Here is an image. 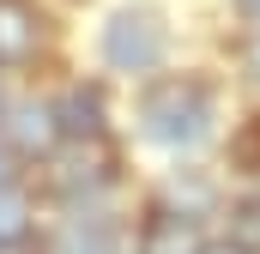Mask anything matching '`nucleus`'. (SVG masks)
<instances>
[{
  "mask_svg": "<svg viewBox=\"0 0 260 254\" xmlns=\"http://www.w3.org/2000/svg\"><path fill=\"white\" fill-rule=\"evenodd\" d=\"M139 121H145V139L164 145V151H194L200 139L218 121V97L212 85L194 79V73H170L157 79L145 97H139Z\"/></svg>",
  "mask_w": 260,
  "mask_h": 254,
  "instance_id": "f257e3e1",
  "label": "nucleus"
},
{
  "mask_svg": "<svg viewBox=\"0 0 260 254\" xmlns=\"http://www.w3.org/2000/svg\"><path fill=\"white\" fill-rule=\"evenodd\" d=\"M164 49H170V30H164V18L151 6L109 12V24H103V61L115 73H151L164 61Z\"/></svg>",
  "mask_w": 260,
  "mask_h": 254,
  "instance_id": "f03ea898",
  "label": "nucleus"
},
{
  "mask_svg": "<svg viewBox=\"0 0 260 254\" xmlns=\"http://www.w3.org/2000/svg\"><path fill=\"white\" fill-rule=\"evenodd\" d=\"M61 109L55 103H18V109H6V145L12 151H24V157H49V151H61Z\"/></svg>",
  "mask_w": 260,
  "mask_h": 254,
  "instance_id": "7ed1b4c3",
  "label": "nucleus"
},
{
  "mask_svg": "<svg viewBox=\"0 0 260 254\" xmlns=\"http://www.w3.org/2000/svg\"><path fill=\"white\" fill-rule=\"evenodd\" d=\"M139 254H212V242H206V224L200 218H182V212L157 206L139 224Z\"/></svg>",
  "mask_w": 260,
  "mask_h": 254,
  "instance_id": "20e7f679",
  "label": "nucleus"
},
{
  "mask_svg": "<svg viewBox=\"0 0 260 254\" xmlns=\"http://www.w3.org/2000/svg\"><path fill=\"white\" fill-rule=\"evenodd\" d=\"M43 49V12L30 0H0V67H24Z\"/></svg>",
  "mask_w": 260,
  "mask_h": 254,
  "instance_id": "39448f33",
  "label": "nucleus"
},
{
  "mask_svg": "<svg viewBox=\"0 0 260 254\" xmlns=\"http://www.w3.org/2000/svg\"><path fill=\"white\" fill-rule=\"evenodd\" d=\"M224 248L230 254H260V194L230 200V212H224Z\"/></svg>",
  "mask_w": 260,
  "mask_h": 254,
  "instance_id": "423d86ee",
  "label": "nucleus"
},
{
  "mask_svg": "<svg viewBox=\"0 0 260 254\" xmlns=\"http://www.w3.org/2000/svg\"><path fill=\"white\" fill-rule=\"evenodd\" d=\"M61 109V133L67 139H103V103H97V91H73Z\"/></svg>",
  "mask_w": 260,
  "mask_h": 254,
  "instance_id": "0eeeda50",
  "label": "nucleus"
},
{
  "mask_svg": "<svg viewBox=\"0 0 260 254\" xmlns=\"http://www.w3.org/2000/svg\"><path fill=\"white\" fill-rule=\"evenodd\" d=\"M49 254H115V242H109V230L97 218H73L61 236L49 242Z\"/></svg>",
  "mask_w": 260,
  "mask_h": 254,
  "instance_id": "6e6552de",
  "label": "nucleus"
},
{
  "mask_svg": "<svg viewBox=\"0 0 260 254\" xmlns=\"http://www.w3.org/2000/svg\"><path fill=\"white\" fill-rule=\"evenodd\" d=\"M30 236V200L24 188H0V248H18Z\"/></svg>",
  "mask_w": 260,
  "mask_h": 254,
  "instance_id": "1a4fd4ad",
  "label": "nucleus"
},
{
  "mask_svg": "<svg viewBox=\"0 0 260 254\" xmlns=\"http://www.w3.org/2000/svg\"><path fill=\"white\" fill-rule=\"evenodd\" d=\"M242 67L260 79V30H248V43H242Z\"/></svg>",
  "mask_w": 260,
  "mask_h": 254,
  "instance_id": "9d476101",
  "label": "nucleus"
},
{
  "mask_svg": "<svg viewBox=\"0 0 260 254\" xmlns=\"http://www.w3.org/2000/svg\"><path fill=\"white\" fill-rule=\"evenodd\" d=\"M0 188H12V151L0 145Z\"/></svg>",
  "mask_w": 260,
  "mask_h": 254,
  "instance_id": "9b49d317",
  "label": "nucleus"
},
{
  "mask_svg": "<svg viewBox=\"0 0 260 254\" xmlns=\"http://www.w3.org/2000/svg\"><path fill=\"white\" fill-rule=\"evenodd\" d=\"M242 12H248V24L260 30V0H242Z\"/></svg>",
  "mask_w": 260,
  "mask_h": 254,
  "instance_id": "f8f14e48",
  "label": "nucleus"
},
{
  "mask_svg": "<svg viewBox=\"0 0 260 254\" xmlns=\"http://www.w3.org/2000/svg\"><path fill=\"white\" fill-rule=\"evenodd\" d=\"M0 115H6V97H0Z\"/></svg>",
  "mask_w": 260,
  "mask_h": 254,
  "instance_id": "ddd939ff",
  "label": "nucleus"
},
{
  "mask_svg": "<svg viewBox=\"0 0 260 254\" xmlns=\"http://www.w3.org/2000/svg\"><path fill=\"white\" fill-rule=\"evenodd\" d=\"M212 254H230V248H212Z\"/></svg>",
  "mask_w": 260,
  "mask_h": 254,
  "instance_id": "4468645a",
  "label": "nucleus"
},
{
  "mask_svg": "<svg viewBox=\"0 0 260 254\" xmlns=\"http://www.w3.org/2000/svg\"><path fill=\"white\" fill-rule=\"evenodd\" d=\"M0 254H18V248H0Z\"/></svg>",
  "mask_w": 260,
  "mask_h": 254,
  "instance_id": "2eb2a0df",
  "label": "nucleus"
}]
</instances>
